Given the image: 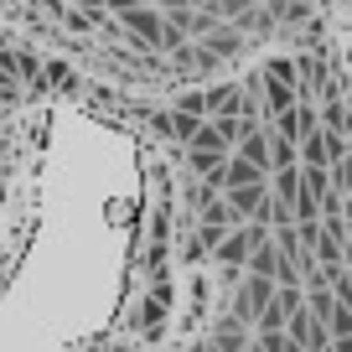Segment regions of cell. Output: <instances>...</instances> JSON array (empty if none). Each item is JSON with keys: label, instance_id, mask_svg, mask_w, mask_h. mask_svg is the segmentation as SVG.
<instances>
[{"label": "cell", "instance_id": "6da1fadb", "mask_svg": "<svg viewBox=\"0 0 352 352\" xmlns=\"http://www.w3.org/2000/svg\"><path fill=\"white\" fill-rule=\"evenodd\" d=\"M182 114L218 342H352V124L321 63Z\"/></svg>", "mask_w": 352, "mask_h": 352}]
</instances>
